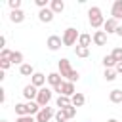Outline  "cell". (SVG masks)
Here are the masks:
<instances>
[{"instance_id":"6da1fadb","label":"cell","mask_w":122,"mask_h":122,"mask_svg":"<svg viewBox=\"0 0 122 122\" xmlns=\"http://www.w3.org/2000/svg\"><path fill=\"white\" fill-rule=\"evenodd\" d=\"M57 67H59V74L63 76V78H67V82H76L78 78H80V74H78V71H74L72 67H71V63H69V59H59V63H57Z\"/></svg>"},{"instance_id":"7a4b0ae2","label":"cell","mask_w":122,"mask_h":122,"mask_svg":"<svg viewBox=\"0 0 122 122\" xmlns=\"http://www.w3.org/2000/svg\"><path fill=\"white\" fill-rule=\"evenodd\" d=\"M88 19H90V25H92L93 29H99V27L105 25V19H103V13H101V8H97V6H92V8L88 10Z\"/></svg>"},{"instance_id":"3957f363","label":"cell","mask_w":122,"mask_h":122,"mask_svg":"<svg viewBox=\"0 0 122 122\" xmlns=\"http://www.w3.org/2000/svg\"><path fill=\"white\" fill-rule=\"evenodd\" d=\"M61 38H63V46H74L78 42L80 34H78V30L74 27H69V29H65V32H63Z\"/></svg>"},{"instance_id":"277c9868","label":"cell","mask_w":122,"mask_h":122,"mask_svg":"<svg viewBox=\"0 0 122 122\" xmlns=\"http://www.w3.org/2000/svg\"><path fill=\"white\" fill-rule=\"evenodd\" d=\"M53 92H57L59 95H65V97H72L76 93L74 92V84L72 82H67V80H63V84L59 88H53Z\"/></svg>"},{"instance_id":"5b68a950","label":"cell","mask_w":122,"mask_h":122,"mask_svg":"<svg viewBox=\"0 0 122 122\" xmlns=\"http://www.w3.org/2000/svg\"><path fill=\"white\" fill-rule=\"evenodd\" d=\"M51 90H48V88H40L38 90V97H36V103L44 109V107H48V103L51 101Z\"/></svg>"},{"instance_id":"8992f818","label":"cell","mask_w":122,"mask_h":122,"mask_svg":"<svg viewBox=\"0 0 122 122\" xmlns=\"http://www.w3.org/2000/svg\"><path fill=\"white\" fill-rule=\"evenodd\" d=\"M46 46H48V50H50V51H57V50L63 46V38H61V36H57V34H51V36L48 38Z\"/></svg>"},{"instance_id":"52a82bcc","label":"cell","mask_w":122,"mask_h":122,"mask_svg":"<svg viewBox=\"0 0 122 122\" xmlns=\"http://www.w3.org/2000/svg\"><path fill=\"white\" fill-rule=\"evenodd\" d=\"M23 97L27 99V101H36V97H38V88L36 86H32V84H27L25 88H23Z\"/></svg>"},{"instance_id":"ba28073f","label":"cell","mask_w":122,"mask_h":122,"mask_svg":"<svg viewBox=\"0 0 122 122\" xmlns=\"http://www.w3.org/2000/svg\"><path fill=\"white\" fill-rule=\"evenodd\" d=\"M51 116H55L53 109H51V107H44V109H40V112L36 114V122H50Z\"/></svg>"},{"instance_id":"9c48e42d","label":"cell","mask_w":122,"mask_h":122,"mask_svg":"<svg viewBox=\"0 0 122 122\" xmlns=\"http://www.w3.org/2000/svg\"><path fill=\"white\" fill-rule=\"evenodd\" d=\"M46 80H48V76H46V74H42V72H34V74L30 76V84H32V86H36L38 90H40V88H44Z\"/></svg>"},{"instance_id":"30bf717a","label":"cell","mask_w":122,"mask_h":122,"mask_svg":"<svg viewBox=\"0 0 122 122\" xmlns=\"http://www.w3.org/2000/svg\"><path fill=\"white\" fill-rule=\"evenodd\" d=\"M111 15H112V19H116V21L122 19V0H114V2H112Z\"/></svg>"},{"instance_id":"8fae6325","label":"cell","mask_w":122,"mask_h":122,"mask_svg":"<svg viewBox=\"0 0 122 122\" xmlns=\"http://www.w3.org/2000/svg\"><path fill=\"white\" fill-rule=\"evenodd\" d=\"M53 15H55V13H53L50 8H44V10L38 11V19H40L42 23H51V21H53Z\"/></svg>"},{"instance_id":"7c38bea8","label":"cell","mask_w":122,"mask_h":122,"mask_svg":"<svg viewBox=\"0 0 122 122\" xmlns=\"http://www.w3.org/2000/svg\"><path fill=\"white\" fill-rule=\"evenodd\" d=\"M48 82H50L51 88H59V86L63 84V76H61L59 72H50V74H48Z\"/></svg>"},{"instance_id":"4fadbf2b","label":"cell","mask_w":122,"mask_h":122,"mask_svg":"<svg viewBox=\"0 0 122 122\" xmlns=\"http://www.w3.org/2000/svg\"><path fill=\"white\" fill-rule=\"evenodd\" d=\"M118 27H120V25H118V21H116V19H112V17H111V19H107V21H105V25H103V29H105V32H107V34L116 32V30H118Z\"/></svg>"},{"instance_id":"5bb4252c","label":"cell","mask_w":122,"mask_h":122,"mask_svg":"<svg viewBox=\"0 0 122 122\" xmlns=\"http://www.w3.org/2000/svg\"><path fill=\"white\" fill-rule=\"evenodd\" d=\"M93 44L95 46H105L107 44V32L105 30H95L93 32Z\"/></svg>"},{"instance_id":"9a60e30c","label":"cell","mask_w":122,"mask_h":122,"mask_svg":"<svg viewBox=\"0 0 122 122\" xmlns=\"http://www.w3.org/2000/svg\"><path fill=\"white\" fill-rule=\"evenodd\" d=\"M10 21L11 23H23L25 21V11L23 10H13L10 13Z\"/></svg>"},{"instance_id":"2e32d148","label":"cell","mask_w":122,"mask_h":122,"mask_svg":"<svg viewBox=\"0 0 122 122\" xmlns=\"http://www.w3.org/2000/svg\"><path fill=\"white\" fill-rule=\"evenodd\" d=\"M50 10H51L53 13H61V11L65 10V2H63V0H51Z\"/></svg>"},{"instance_id":"e0dca14e","label":"cell","mask_w":122,"mask_h":122,"mask_svg":"<svg viewBox=\"0 0 122 122\" xmlns=\"http://www.w3.org/2000/svg\"><path fill=\"white\" fill-rule=\"evenodd\" d=\"M93 42V36L92 34H80V38H78V44L76 46H84V48H90V44Z\"/></svg>"},{"instance_id":"ac0fdd59","label":"cell","mask_w":122,"mask_h":122,"mask_svg":"<svg viewBox=\"0 0 122 122\" xmlns=\"http://www.w3.org/2000/svg\"><path fill=\"white\" fill-rule=\"evenodd\" d=\"M55 105H57L59 109H67V107H71V105H72V101H71V97H65V95H59V97L55 99Z\"/></svg>"},{"instance_id":"d6986e66","label":"cell","mask_w":122,"mask_h":122,"mask_svg":"<svg viewBox=\"0 0 122 122\" xmlns=\"http://www.w3.org/2000/svg\"><path fill=\"white\" fill-rule=\"evenodd\" d=\"M19 72H21L23 76H32V74H34V67H32L30 63H23V65L19 67Z\"/></svg>"},{"instance_id":"ffe728a7","label":"cell","mask_w":122,"mask_h":122,"mask_svg":"<svg viewBox=\"0 0 122 122\" xmlns=\"http://www.w3.org/2000/svg\"><path fill=\"white\" fill-rule=\"evenodd\" d=\"M71 101H72V107H82V105H84V101H86V97H84V93L76 92V93L71 97Z\"/></svg>"},{"instance_id":"44dd1931","label":"cell","mask_w":122,"mask_h":122,"mask_svg":"<svg viewBox=\"0 0 122 122\" xmlns=\"http://www.w3.org/2000/svg\"><path fill=\"white\" fill-rule=\"evenodd\" d=\"M109 99H111V103H120L122 105V90H112L111 93H109Z\"/></svg>"},{"instance_id":"7402d4cb","label":"cell","mask_w":122,"mask_h":122,"mask_svg":"<svg viewBox=\"0 0 122 122\" xmlns=\"http://www.w3.org/2000/svg\"><path fill=\"white\" fill-rule=\"evenodd\" d=\"M15 114H17V116H27V114H29L27 103H15Z\"/></svg>"},{"instance_id":"603a6c76","label":"cell","mask_w":122,"mask_h":122,"mask_svg":"<svg viewBox=\"0 0 122 122\" xmlns=\"http://www.w3.org/2000/svg\"><path fill=\"white\" fill-rule=\"evenodd\" d=\"M103 65H105V69H114L118 63H116V61H114V57L109 53V55H105V57H103Z\"/></svg>"},{"instance_id":"cb8c5ba5","label":"cell","mask_w":122,"mask_h":122,"mask_svg":"<svg viewBox=\"0 0 122 122\" xmlns=\"http://www.w3.org/2000/svg\"><path fill=\"white\" fill-rule=\"evenodd\" d=\"M10 61H11V65H23V53L21 51H13Z\"/></svg>"},{"instance_id":"d4e9b609","label":"cell","mask_w":122,"mask_h":122,"mask_svg":"<svg viewBox=\"0 0 122 122\" xmlns=\"http://www.w3.org/2000/svg\"><path fill=\"white\" fill-rule=\"evenodd\" d=\"M74 53H76V57H88V55H90V48L76 46V48H74Z\"/></svg>"},{"instance_id":"484cf974","label":"cell","mask_w":122,"mask_h":122,"mask_svg":"<svg viewBox=\"0 0 122 122\" xmlns=\"http://www.w3.org/2000/svg\"><path fill=\"white\" fill-rule=\"evenodd\" d=\"M103 76H105V80L107 82H112V80H116V71L114 69H105V72H103Z\"/></svg>"},{"instance_id":"4316f807","label":"cell","mask_w":122,"mask_h":122,"mask_svg":"<svg viewBox=\"0 0 122 122\" xmlns=\"http://www.w3.org/2000/svg\"><path fill=\"white\" fill-rule=\"evenodd\" d=\"M111 55L114 57L116 63H122V48H114V50L111 51Z\"/></svg>"},{"instance_id":"83f0119b","label":"cell","mask_w":122,"mask_h":122,"mask_svg":"<svg viewBox=\"0 0 122 122\" xmlns=\"http://www.w3.org/2000/svg\"><path fill=\"white\" fill-rule=\"evenodd\" d=\"M61 111H65V114H67V118H69V120L76 116V107H72V105H71V107H67V109H61Z\"/></svg>"},{"instance_id":"f1b7e54d","label":"cell","mask_w":122,"mask_h":122,"mask_svg":"<svg viewBox=\"0 0 122 122\" xmlns=\"http://www.w3.org/2000/svg\"><path fill=\"white\" fill-rule=\"evenodd\" d=\"M53 118H55L57 122H69V118H67V114H65V111H61V109H59V111L55 112V116H53Z\"/></svg>"},{"instance_id":"f546056e","label":"cell","mask_w":122,"mask_h":122,"mask_svg":"<svg viewBox=\"0 0 122 122\" xmlns=\"http://www.w3.org/2000/svg\"><path fill=\"white\" fill-rule=\"evenodd\" d=\"M8 4L11 8V11L13 10H21V0H8Z\"/></svg>"},{"instance_id":"4dcf8cb0","label":"cell","mask_w":122,"mask_h":122,"mask_svg":"<svg viewBox=\"0 0 122 122\" xmlns=\"http://www.w3.org/2000/svg\"><path fill=\"white\" fill-rule=\"evenodd\" d=\"M11 53H13L11 50H8V48H4V50L0 51V59H10V57H11Z\"/></svg>"},{"instance_id":"1f68e13d","label":"cell","mask_w":122,"mask_h":122,"mask_svg":"<svg viewBox=\"0 0 122 122\" xmlns=\"http://www.w3.org/2000/svg\"><path fill=\"white\" fill-rule=\"evenodd\" d=\"M10 67H11V61L10 59H0V69L2 71H8Z\"/></svg>"},{"instance_id":"d6a6232c","label":"cell","mask_w":122,"mask_h":122,"mask_svg":"<svg viewBox=\"0 0 122 122\" xmlns=\"http://www.w3.org/2000/svg\"><path fill=\"white\" fill-rule=\"evenodd\" d=\"M15 122H36V118H32L30 114H27V116H17Z\"/></svg>"},{"instance_id":"836d02e7","label":"cell","mask_w":122,"mask_h":122,"mask_svg":"<svg viewBox=\"0 0 122 122\" xmlns=\"http://www.w3.org/2000/svg\"><path fill=\"white\" fill-rule=\"evenodd\" d=\"M36 2V6L40 8V10H44V8H48V0H34Z\"/></svg>"},{"instance_id":"e575fe53","label":"cell","mask_w":122,"mask_h":122,"mask_svg":"<svg viewBox=\"0 0 122 122\" xmlns=\"http://www.w3.org/2000/svg\"><path fill=\"white\" fill-rule=\"evenodd\" d=\"M6 101V93H4V90L0 88V103H4Z\"/></svg>"},{"instance_id":"d590c367","label":"cell","mask_w":122,"mask_h":122,"mask_svg":"<svg viewBox=\"0 0 122 122\" xmlns=\"http://www.w3.org/2000/svg\"><path fill=\"white\" fill-rule=\"evenodd\" d=\"M114 71H116V74H122V63H118V65L114 67Z\"/></svg>"},{"instance_id":"8d00e7d4","label":"cell","mask_w":122,"mask_h":122,"mask_svg":"<svg viewBox=\"0 0 122 122\" xmlns=\"http://www.w3.org/2000/svg\"><path fill=\"white\" fill-rule=\"evenodd\" d=\"M0 48H2V50L6 48V38H4V36H0Z\"/></svg>"},{"instance_id":"74e56055","label":"cell","mask_w":122,"mask_h":122,"mask_svg":"<svg viewBox=\"0 0 122 122\" xmlns=\"http://www.w3.org/2000/svg\"><path fill=\"white\" fill-rule=\"evenodd\" d=\"M116 34H118V36H122V25L118 27V30H116Z\"/></svg>"},{"instance_id":"f35d334b","label":"cell","mask_w":122,"mask_h":122,"mask_svg":"<svg viewBox=\"0 0 122 122\" xmlns=\"http://www.w3.org/2000/svg\"><path fill=\"white\" fill-rule=\"evenodd\" d=\"M107 122H118V120H116V118H111V120H107Z\"/></svg>"},{"instance_id":"ab89813d","label":"cell","mask_w":122,"mask_h":122,"mask_svg":"<svg viewBox=\"0 0 122 122\" xmlns=\"http://www.w3.org/2000/svg\"><path fill=\"white\" fill-rule=\"evenodd\" d=\"M2 122H6V120H2Z\"/></svg>"}]
</instances>
